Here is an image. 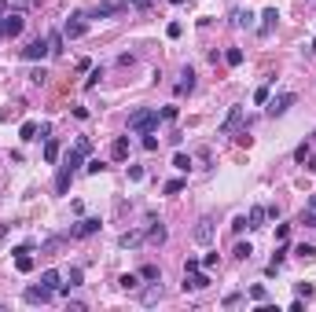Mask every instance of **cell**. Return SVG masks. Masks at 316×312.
<instances>
[{"mask_svg": "<svg viewBox=\"0 0 316 312\" xmlns=\"http://www.w3.org/2000/svg\"><path fill=\"white\" fill-rule=\"evenodd\" d=\"M88 155H92V140H88V136H81V140L67 151V158H63V165H59V173H55V195H67V191H70L74 173L81 169V162H85Z\"/></svg>", "mask_w": 316, "mask_h": 312, "instance_id": "cell-1", "label": "cell"}, {"mask_svg": "<svg viewBox=\"0 0 316 312\" xmlns=\"http://www.w3.org/2000/svg\"><path fill=\"white\" fill-rule=\"evenodd\" d=\"M158 121H162V114H158L155 107H140V110H133V114H129V129L133 132H155L158 129Z\"/></svg>", "mask_w": 316, "mask_h": 312, "instance_id": "cell-2", "label": "cell"}, {"mask_svg": "<svg viewBox=\"0 0 316 312\" xmlns=\"http://www.w3.org/2000/svg\"><path fill=\"white\" fill-rule=\"evenodd\" d=\"M129 11V0H100L96 8H88L85 15L88 18H114V15H125Z\"/></svg>", "mask_w": 316, "mask_h": 312, "instance_id": "cell-3", "label": "cell"}, {"mask_svg": "<svg viewBox=\"0 0 316 312\" xmlns=\"http://www.w3.org/2000/svg\"><path fill=\"white\" fill-rule=\"evenodd\" d=\"M85 33H88V15H85V11H74V15L67 18V26H63V37H67V41H77Z\"/></svg>", "mask_w": 316, "mask_h": 312, "instance_id": "cell-4", "label": "cell"}, {"mask_svg": "<svg viewBox=\"0 0 316 312\" xmlns=\"http://www.w3.org/2000/svg\"><path fill=\"white\" fill-rule=\"evenodd\" d=\"M294 103H298V96H294V92H280L276 99L268 96V103H265V107H268V114H272V118H283L287 110L294 107Z\"/></svg>", "mask_w": 316, "mask_h": 312, "instance_id": "cell-5", "label": "cell"}, {"mask_svg": "<svg viewBox=\"0 0 316 312\" xmlns=\"http://www.w3.org/2000/svg\"><path fill=\"white\" fill-rule=\"evenodd\" d=\"M184 294H195V290H206L210 287V276L206 272H199V268H184Z\"/></svg>", "mask_w": 316, "mask_h": 312, "instance_id": "cell-6", "label": "cell"}, {"mask_svg": "<svg viewBox=\"0 0 316 312\" xmlns=\"http://www.w3.org/2000/svg\"><path fill=\"white\" fill-rule=\"evenodd\" d=\"M44 55H52V48H48V37H34V41L22 48V59L26 63H41Z\"/></svg>", "mask_w": 316, "mask_h": 312, "instance_id": "cell-7", "label": "cell"}, {"mask_svg": "<svg viewBox=\"0 0 316 312\" xmlns=\"http://www.w3.org/2000/svg\"><path fill=\"white\" fill-rule=\"evenodd\" d=\"M26 26V18L18 11H8V15H0V37H18Z\"/></svg>", "mask_w": 316, "mask_h": 312, "instance_id": "cell-8", "label": "cell"}, {"mask_svg": "<svg viewBox=\"0 0 316 312\" xmlns=\"http://www.w3.org/2000/svg\"><path fill=\"white\" fill-rule=\"evenodd\" d=\"M96 231H100V217H81V221L67 231V239H88V235H96Z\"/></svg>", "mask_w": 316, "mask_h": 312, "instance_id": "cell-9", "label": "cell"}, {"mask_svg": "<svg viewBox=\"0 0 316 312\" xmlns=\"http://www.w3.org/2000/svg\"><path fill=\"white\" fill-rule=\"evenodd\" d=\"M192 239L199 243V246H210V243H213V217H202V221L192 228Z\"/></svg>", "mask_w": 316, "mask_h": 312, "instance_id": "cell-10", "label": "cell"}, {"mask_svg": "<svg viewBox=\"0 0 316 312\" xmlns=\"http://www.w3.org/2000/svg\"><path fill=\"white\" fill-rule=\"evenodd\" d=\"M52 294H55V290L44 287V283H41V287H26V290H22V297H26L30 305H48V301H52Z\"/></svg>", "mask_w": 316, "mask_h": 312, "instance_id": "cell-11", "label": "cell"}, {"mask_svg": "<svg viewBox=\"0 0 316 312\" xmlns=\"http://www.w3.org/2000/svg\"><path fill=\"white\" fill-rule=\"evenodd\" d=\"M276 22H280V11H276V8H265V11H261V26H258V37H272Z\"/></svg>", "mask_w": 316, "mask_h": 312, "instance_id": "cell-12", "label": "cell"}, {"mask_svg": "<svg viewBox=\"0 0 316 312\" xmlns=\"http://www.w3.org/2000/svg\"><path fill=\"white\" fill-rule=\"evenodd\" d=\"M143 239H147V231H122V235H118V246L122 250H136V246H143Z\"/></svg>", "mask_w": 316, "mask_h": 312, "instance_id": "cell-13", "label": "cell"}, {"mask_svg": "<svg viewBox=\"0 0 316 312\" xmlns=\"http://www.w3.org/2000/svg\"><path fill=\"white\" fill-rule=\"evenodd\" d=\"M239 125H243V107H232V110H228V118L221 121V136H232Z\"/></svg>", "mask_w": 316, "mask_h": 312, "instance_id": "cell-14", "label": "cell"}, {"mask_svg": "<svg viewBox=\"0 0 316 312\" xmlns=\"http://www.w3.org/2000/svg\"><path fill=\"white\" fill-rule=\"evenodd\" d=\"M176 96H188V92H195V70L192 66H184V74H180V81H176Z\"/></svg>", "mask_w": 316, "mask_h": 312, "instance_id": "cell-15", "label": "cell"}, {"mask_svg": "<svg viewBox=\"0 0 316 312\" xmlns=\"http://www.w3.org/2000/svg\"><path fill=\"white\" fill-rule=\"evenodd\" d=\"M162 297H166V290H162V283H151V287H147V290L140 294V301H143V305H158Z\"/></svg>", "mask_w": 316, "mask_h": 312, "instance_id": "cell-16", "label": "cell"}, {"mask_svg": "<svg viewBox=\"0 0 316 312\" xmlns=\"http://www.w3.org/2000/svg\"><path fill=\"white\" fill-rule=\"evenodd\" d=\"M147 239H151V243H158V246H162V243H166V239H169L166 224H162V221H151V228H147Z\"/></svg>", "mask_w": 316, "mask_h": 312, "instance_id": "cell-17", "label": "cell"}, {"mask_svg": "<svg viewBox=\"0 0 316 312\" xmlns=\"http://www.w3.org/2000/svg\"><path fill=\"white\" fill-rule=\"evenodd\" d=\"M110 158H114V162H125V158H129V140H125V136H118V140L110 143Z\"/></svg>", "mask_w": 316, "mask_h": 312, "instance_id": "cell-18", "label": "cell"}, {"mask_svg": "<svg viewBox=\"0 0 316 312\" xmlns=\"http://www.w3.org/2000/svg\"><path fill=\"white\" fill-rule=\"evenodd\" d=\"M265 221H268L265 206H254V209H250V217H246V228H265Z\"/></svg>", "mask_w": 316, "mask_h": 312, "instance_id": "cell-19", "label": "cell"}, {"mask_svg": "<svg viewBox=\"0 0 316 312\" xmlns=\"http://www.w3.org/2000/svg\"><path fill=\"white\" fill-rule=\"evenodd\" d=\"M298 221H301V224H309V228H316V195L305 202V209H301V217H298Z\"/></svg>", "mask_w": 316, "mask_h": 312, "instance_id": "cell-20", "label": "cell"}, {"mask_svg": "<svg viewBox=\"0 0 316 312\" xmlns=\"http://www.w3.org/2000/svg\"><path fill=\"white\" fill-rule=\"evenodd\" d=\"M63 44H67L63 30H52V33H48V48H52V55H63Z\"/></svg>", "mask_w": 316, "mask_h": 312, "instance_id": "cell-21", "label": "cell"}, {"mask_svg": "<svg viewBox=\"0 0 316 312\" xmlns=\"http://www.w3.org/2000/svg\"><path fill=\"white\" fill-rule=\"evenodd\" d=\"M44 162H48V165H55V162H59V143L52 140V136L44 140Z\"/></svg>", "mask_w": 316, "mask_h": 312, "instance_id": "cell-22", "label": "cell"}, {"mask_svg": "<svg viewBox=\"0 0 316 312\" xmlns=\"http://www.w3.org/2000/svg\"><path fill=\"white\" fill-rule=\"evenodd\" d=\"M63 243H67V235H52V239H44V243H41V254H55Z\"/></svg>", "mask_w": 316, "mask_h": 312, "instance_id": "cell-23", "label": "cell"}, {"mask_svg": "<svg viewBox=\"0 0 316 312\" xmlns=\"http://www.w3.org/2000/svg\"><path fill=\"white\" fill-rule=\"evenodd\" d=\"M18 140H37V121H22V129H18Z\"/></svg>", "mask_w": 316, "mask_h": 312, "instance_id": "cell-24", "label": "cell"}, {"mask_svg": "<svg viewBox=\"0 0 316 312\" xmlns=\"http://www.w3.org/2000/svg\"><path fill=\"white\" fill-rule=\"evenodd\" d=\"M140 279H151V283L162 279V268H158V264H143V268H140Z\"/></svg>", "mask_w": 316, "mask_h": 312, "instance_id": "cell-25", "label": "cell"}, {"mask_svg": "<svg viewBox=\"0 0 316 312\" xmlns=\"http://www.w3.org/2000/svg\"><path fill=\"white\" fill-rule=\"evenodd\" d=\"M294 254H298L301 261H313V257H316V246H313V243H301V246H294Z\"/></svg>", "mask_w": 316, "mask_h": 312, "instance_id": "cell-26", "label": "cell"}, {"mask_svg": "<svg viewBox=\"0 0 316 312\" xmlns=\"http://www.w3.org/2000/svg\"><path fill=\"white\" fill-rule=\"evenodd\" d=\"M15 268L18 272H34V257L30 254H15Z\"/></svg>", "mask_w": 316, "mask_h": 312, "instance_id": "cell-27", "label": "cell"}, {"mask_svg": "<svg viewBox=\"0 0 316 312\" xmlns=\"http://www.w3.org/2000/svg\"><path fill=\"white\" fill-rule=\"evenodd\" d=\"M41 283H44V287H52V290H59V272H55V268L41 272Z\"/></svg>", "mask_w": 316, "mask_h": 312, "instance_id": "cell-28", "label": "cell"}, {"mask_svg": "<svg viewBox=\"0 0 316 312\" xmlns=\"http://www.w3.org/2000/svg\"><path fill=\"white\" fill-rule=\"evenodd\" d=\"M232 22H235V26H254V15H250V11H239V8H235V11H232Z\"/></svg>", "mask_w": 316, "mask_h": 312, "instance_id": "cell-29", "label": "cell"}, {"mask_svg": "<svg viewBox=\"0 0 316 312\" xmlns=\"http://www.w3.org/2000/svg\"><path fill=\"white\" fill-rule=\"evenodd\" d=\"M232 257H239V261H250V257H254V246H250V243H239V246L232 250Z\"/></svg>", "mask_w": 316, "mask_h": 312, "instance_id": "cell-30", "label": "cell"}, {"mask_svg": "<svg viewBox=\"0 0 316 312\" xmlns=\"http://www.w3.org/2000/svg\"><path fill=\"white\" fill-rule=\"evenodd\" d=\"M118 283H122V290H136V287H140V276H133V272H125V276H122Z\"/></svg>", "mask_w": 316, "mask_h": 312, "instance_id": "cell-31", "label": "cell"}, {"mask_svg": "<svg viewBox=\"0 0 316 312\" xmlns=\"http://www.w3.org/2000/svg\"><path fill=\"white\" fill-rule=\"evenodd\" d=\"M225 63H228V66H239V63H243V48H228V52H225Z\"/></svg>", "mask_w": 316, "mask_h": 312, "instance_id": "cell-32", "label": "cell"}, {"mask_svg": "<svg viewBox=\"0 0 316 312\" xmlns=\"http://www.w3.org/2000/svg\"><path fill=\"white\" fill-rule=\"evenodd\" d=\"M44 81H48V70H44V66L30 70V85H44Z\"/></svg>", "mask_w": 316, "mask_h": 312, "instance_id": "cell-33", "label": "cell"}, {"mask_svg": "<svg viewBox=\"0 0 316 312\" xmlns=\"http://www.w3.org/2000/svg\"><path fill=\"white\" fill-rule=\"evenodd\" d=\"M250 297H254V301L261 305V301H268V290L261 287V283H254V287H250Z\"/></svg>", "mask_w": 316, "mask_h": 312, "instance_id": "cell-34", "label": "cell"}, {"mask_svg": "<svg viewBox=\"0 0 316 312\" xmlns=\"http://www.w3.org/2000/svg\"><path fill=\"white\" fill-rule=\"evenodd\" d=\"M100 77H103V66H96V70L85 77V88H96V85H100Z\"/></svg>", "mask_w": 316, "mask_h": 312, "instance_id": "cell-35", "label": "cell"}, {"mask_svg": "<svg viewBox=\"0 0 316 312\" xmlns=\"http://www.w3.org/2000/svg\"><path fill=\"white\" fill-rule=\"evenodd\" d=\"M184 188H188V180H169L162 191H166V195H176V191H184Z\"/></svg>", "mask_w": 316, "mask_h": 312, "instance_id": "cell-36", "label": "cell"}, {"mask_svg": "<svg viewBox=\"0 0 316 312\" xmlns=\"http://www.w3.org/2000/svg\"><path fill=\"white\" fill-rule=\"evenodd\" d=\"M173 165H176L180 173H188V169H192V158H188V155H176V158H173Z\"/></svg>", "mask_w": 316, "mask_h": 312, "instance_id": "cell-37", "label": "cell"}, {"mask_svg": "<svg viewBox=\"0 0 316 312\" xmlns=\"http://www.w3.org/2000/svg\"><path fill=\"white\" fill-rule=\"evenodd\" d=\"M81 276H85L81 268H70V283H67V287H70V290H74V287H81Z\"/></svg>", "mask_w": 316, "mask_h": 312, "instance_id": "cell-38", "label": "cell"}, {"mask_svg": "<svg viewBox=\"0 0 316 312\" xmlns=\"http://www.w3.org/2000/svg\"><path fill=\"white\" fill-rule=\"evenodd\" d=\"M143 151H158V140H155V132H143Z\"/></svg>", "mask_w": 316, "mask_h": 312, "instance_id": "cell-39", "label": "cell"}, {"mask_svg": "<svg viewBox=\"0 0 316 312\" xmlns=\"http://www.w3.org/2000/svg\"><path fill=\"white\" fill-rule=\"evenodd\" d=\"M287 235H291V224H276V239H280V243H287Z\"/></svg>", "mask_w": 316, "mask_h": 312, "instance_id": "cell-40", "label": "cell"}, {"mask_svg": "<svg viewBox=\"0 0 316 312\" xmlns=\"http://www.w3.org/2000/svg\"><path fill=\"white\" fill-rule=\"evenodd\" d=\"M103 169H107V165H103V162H100V158H92V162H88V165H85V173H103Z\"/></svg>", "mask_w": 316, "mask_h": 312, "instance_id": "cell-41", "label": "cell"}, {"mask_svg": "<svg viewBox=\"0 0 316 312\" xmlns=\"http://www.w3.org/2000/svg\"><path fill=\"white\" fill-rule=\"evenodd\" d=\"M254 103H268V85H261V88L254 92Z\"/></svg>", "mask_w": 316, "mask_h": 312, "instance_id": "cell-42", "label": "cell"}, {"mask_svg": "<svg viewBox=\"0 0 316 312\" xmlns=\"http://www.w3.org/2000/svg\"><path fill=\"white\" fill-rule=\"evenodd\" d=\"M309 158V143H301V147H294V162H305Z\"/></svg>", "mask_w": 316, "mask_h": 312, "instance_id": "cell-43", "label": "cell"}, {"mask_svg": "<svg viewBox=\"0 0 316 312\" xmlns=\"http://www.w3.org/2000/svg\"><path fill=\"white\" fill-rule=\"evenodd\" d=\"M166 33H169V37H173V41H176V37H180V33H184V26H180V22H169V26H166Z\"/></svg>", "mask_w": 316, "mask_h": 312, "instance_id": "cell-44", "label": "cell"}, {"mask_svg": "<svg viewBox=\"0 0 316 312\" xmlns=\"http://www.w3.org/2000/svg\"><path fill=\"white\" fill-rule=\"evenodd\" d=\"M158 114H162V121H173V118H176V107H162Z\"/></svg>", "mask_w": 316, "mask_h": 312, "instance_id": "cell-45", "label": "cell"}, {"mask_svg": "<svg viewBox=\"0 0 316 312\" xmlns=\"http://www.w3.org/2000/svg\"><path fill=\"white\" fill-rule=\"evenodd\" d=\"M129 180H143V169H140V165H129Z\"/></svg>", "mask_w": 316, "mask_h": 312, "instance_id": "cell-46", "label": "cell"}, {"mask_svg": "<svg viewBox=\"0 0 316 312\" xmlns=\"http://www.w3.org/2000/svg\"><path fill=\"white\" fill-rule=\"evenodd\" d=\"M129 4H133V8H140V11H151V4H155V0H129Z\"/></svg>", "mask_w": 316, "mask_h": 312, "instance_id": "cell-47", "label": "cell"}, {"mask_svg": "<svg viewBox=\"0 0 316 312\" xmlns=\"http://www.w3.org/2000/svg\"><path fill=\"white\" fill-rule=\"evenodd\" d=\"M243 228H246V217H235V221H232V231H235V235H239Z\"/></svg>", "mask_w": 316, "mask_h": 312, "instance_id": "cell-48", "label": "cell"}, {"mask_svg": "<svg viewBox=\"0 0 316 312\" xmlns=\"http://www.w3.org/2000/svg\"><path fill=\"white\" fill-rule=\"evenodd\" d=\"M232 305H239V290H232V294L225 297V309H232Z\"/></svg>", "mask_w": 316, "mask_h": 312, "instance_id": "cell-49", "label": "cell"}, {"mask_svg": "<svg viewBox=\"0 0 316 312\" xmlns=\"http://www.w3.org/2000/svg\"><path fill=\"white\" fill-rule=\"evenodd\" d=\"M213 264H217V254H206V257H202V268H206V272L213 268Z\"/></svg>", "mask_w": 316, "mask_h": 312, "instance_id": "cell-50", "label": "cell"}, {"mask_svg": "<svg viewBox=\"0 0 316 312\" xmlns=\"http://www.w3.org/2000/svg\"><path fill=\"white\" fill-rule=\"evenodd\" d=\"M301 165H305V173H316V155H309V158H305Z\"/></svg>", "mask_w": 316, "mask_h": 312, "instance_id": "cell-51", "label": "cell"}, {"mask_svg": "<svg viewBox=\"0 0 316 312\" xmlns=\"http://www.w3.org/2000/svg\"><path fill=\"white\" fill-rule=\"evenodd\" d=\"M0 15H8V0H0Z\"/></svg>", "mask_w": 316, "mask_h": 312, "instance_id": "cell-52", "label": "cell"}, {"mask_svg": "<svg viewBox=\"0 0 316 312\" xmlns=\"http://www.w3.org/2000/svg\"><path fill=\"white\" fill-rule=\"evenodd\" d=\"M18 4H22V8H26V4H34V0H18Z\"/></svg>", "mask_w": 316, "mask_h": 312, "instance_id": "cell-53", "label": "cell"}, {"mask_svg": "<svg viewBox=\"0 0 316 312\" xmlns=\"http://www.w3.org/2000/svg\"><path fill=\"white\" fill-rule=\"evenodd\" d=\"M169 4H184V0H169Z\"/></svg>", "mask_w": 316, "mask_h": 312, "instance_id": "cell-54", "label": "cell"}, {"mask_svg": "<svg viewBox=\"0 0 316 312\" xmlns=\"http://www.w3.org/2000/svg\"><path fill=\"white\" fill-rule=\"evenodd\" d=\"M313 52H316V37H313Z\"/></svg>", "mask_w": 316, "mask_h": 312, "instance_id": "cell-55", "label": "cell"}]
</instances>
